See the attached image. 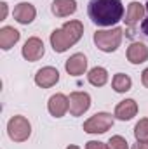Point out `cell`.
<instances>
[{
	"label": "cell",
	"mask_w": 148,
	"mask_h": 149,
	"mask_svg": "<svg viewBox=\"0 0 148 149\" xmlns=\"http://www.w3.org/2000/svg\"><path fill=\"white\" fill-rule=\"evenodd\" d=\"M35 14H37V10H35V7H33L30 2H21V3H18V5L14 7V12H12L14 19H16L18 23H21V24H30V23L35 19Z\"/></svg>",
	"instance_id": "cell-11"
},
{
	"label": "cell",
	"mask_w": 148,
	"mask_h": 149,
	"mask_svg": "<svg viewBox=\"0 0 148 149\" xmlns=\"http://www.w3.org/2000/svg\"><path fill=\"white\" fill-rule=\"evenodd\" d=\"M122 42V30L113 28V30H98L94 33V43L99 50L103 52H113L118 49Z\"/></svg>",
	"instance_id": "cell-3"
},
{
	"label": "cell",
	"mask_w": 148,
	"mask_h": 149,
	"mask_svg": "<svg viewBox=\"0 0 148 149\" xmlns=\"http://www.w3.org/2000/svg\"><path fill=\"white\" fill-rule=\"evenodd\" d=\"M47 108H49V113H51L54 118H61V116H65V113L70 109V101H68V97L63 95V94H54V95L49 99Z\"/></svg>",
	"instance_id": "cell-10"
},
{
	"label": "cell",
	"mask_w": 148,
	"mask_h": 149,
	"mask_svg": "<svg viewBox=\"0 0 148 149\" xmlns=\"http://www.w3.org/2000/svg\"><path fill=\"white\" fill-rule=\"evenodd\" d=\"M131 85H132L131 78L124 73H117L113 76V80H111V87H113V90L118 92V94H124V92L131 90Z\"/></svg>",
	"instance_id": "cell-18"
},
{
	"label": "cell",
	"mask_w": 148,
	"mask_h": 149,
	"mask_svg": "<svg viewBox=\"0 0 148 149\" xmlns=\"http://www.w3.org/2000/svg\"><path fill=\"white\" fill-rule=\"evenodd\" d=\"M132 149H148V142H143V141H136V144L132 146Z\"/></svg>",
	"instance_id": "cell-23"
},
{
	"label": "cell",
	"mask_w": 148,
	"mask_h": 149,
	"mask_svg": "<svg viewBox=\"0 0 148 149\" xmlns=\"http://www.w3.org/2000/svg\"><path fill=\"white\" fill-rule=\"evenodd\" d=\"M87 80H89V83H91V85H94V87H103V85L108 81V73H106V70H105V68L96 66V68H92V70L89 71Z\"/></svg>",
	"instance_id": "cell-17"
},
{
	"label": "cell",
	"mask_w": 148,
	"mask_h": 149,
	"mask_svg": "<svg viewBox=\"0 0 148 149\" xmlns=\"http://www.w3.org/2000/svg\"><path fill=\"white\" fill-rule=\"evenodd\" d=\"M134 137H136V141L148 142V118H141L136 123V127H134Z\"/></svg>",
	"instance_id": "cell-19"
},
{
	"label": "cell",
	"mask_w": 148,
	"mask_h": 149,
	"mask_svg": "<svg viewBox=\"0 0 148 149\" xmlns=\"http://www.w3.org/2000/svg\"><path fill=\"white\" fill-rule=\"evenodd\" d=\"M19 40V31L12 26H4L0 30V47L4 50H9L11 47H14V43Z\"/></svg>",
	"instance_id": "cell-16"
},
{
	"label": "cell",
	"mask_w": 148,
	"mask_h": 149,
	"mask_svg": "<svg viewBox=\"0 0 148 149\" xmlns=\"http://www.w3.org/2000/svg\"><path fill=\"white\" fill-rule=\"evenodd\" d=\"M141 83H143V85L148 88V68L143 71V73H141Z\"/></svg>",
	"instance_id": "cell-24"
},
{
	"label": "cell",
	"mask_w": 148,
	"mask_h": 149,
	"mask_svg": "<svg viewBox=\"0 0 148 149\" xmlns=\"http://www.w3.org/2000/svg\"><path fill=\"white\" fill-rule=\"evenodd\" d=\"M7 134L14 142H25L32 134V125L25 116H12L7 123Z\"/></svg>",
	"instance_id": "cell-4"
},
{
	"label": "cell",
	"mask_w": 148,
	"mask_h": 149,
	"mask_svg": "<svg viewBox=\"0 0 148 149\" xmlns=\"http://www.w3.org/2000/svg\"><path fill=\"white\" fill-rule=\"evenodd\" d=\"M113 125V116L108 113H96L84 123V130L87 134H105Z\"/></svg>",
	"instance_id": "cell-5"
},
{
	"label": "cell",
	"mask_w": 148,
	"mask_h": 149,
	"mask_svg": "<svg viewBox=\"0 0 148 149\" xmlns=\"http://www.w3.org/2000/svg\"><path fill=\"white\" fill-rule=\"evenodd\" d=\"M44 56V42L37 37H32L23 45V57L30 63H35Z\"/></svg>",
	"instance_id": "cell-8"
},
{
	"label": "cell",
	"mask_w": 148,
	"mask_h": 149,
	"mask_svg": "<svg viewBox=\"0 0 148 149\" xmlns=\"http://www.w3.org/2000/svg\"><path fill=\"white\" fill-rule=\"evenodd\" d=\"M66 149H80V148H78V146H68Z\"/></svg>",
	"instance_id": "cell-26"
},
{
	"label": "cell",
	"mask_w": 148,
	"mask_h": 149,
	"mask_svg": "<svg viewBox=\"0 0 148 149\" xmlns=\"http://www.w3.org/2000/svg\"><path fill=\"white\" fill-rule=\"evenodd\" d=\"M138 113V104L134 99H125V101H120L115 108V118L117 120H122V121H129L136 116Z\"/></svg>",
	"instance_id": "cell-12"
},
{
	"label": "cell",
	"mask_w": 148,
	"mask_h": 149,
	"mask_svg": "<svg viewBox=\"0 0 148 149\" xmlns=\"http://www.w3.org/2000/svg\"><path fill=\"white\" fill-rule=\"evenodd\" d=\"M85 149H110V148H108V144H105V142H99V141H89V142L85 144Z\"/></svg>",
	"instance_id": "cell-21"
},
{
	"label": "cell",
	"mask_w": 148,
	"mask_h": 149,
	"mask_svg": "<svg viewBox=\"0 0 148 149\" xmlns=\"http://www.w3.org/2000/svg\"><path fill=\"white\" fill-rule=\"evenodd\" d=\"M127 61L132 64H141L148 61V47L141 42H134L127 49Z\"/></svg>",
	"instance_id": "cell-13"
},
{
	"label": "cell",
	"mask_w": 148,
	"mask_h": 149,
	"mask_svg": "<svg viewBox=\"0 0 148 149\" xmlns=\"http://www.w3.org/2000/svg\"><path fill=\"white\" fill-rule=\"evenodd\" d=\"M68 101H70V114L72 116L84 114L91 106V97L85 92H72Z\"/></svg>",
	"instance_id": "cell-7"
},
{
	"label": "cell",
	"mask_w": 148,
	"mask_h": 149,
	"mask_svg": "<svg viewBox=\"0 0 148 149\" xmlns=\"http://www.w3.org/2000/svg\"><path fill=\"white\" fill-rule=\"evenodd\" d=\"M0 5H2V16H0V21H2V19H5V16H7V3L2 2Z\"/></svg>",
	"instance_id": "cell-25"
},
{
	"label": "cell",
	"mask_w": 148,
	"mask_h": 149,
	"mask_svg": "<svg viewBox=\"0 0 148 149\" xmlns=\"http://www.w3.org/2000/svg\"><path fill=\"white\" fill-rule=\"evenodd\" d=\"M65 68H66L68 74H72V76H80V74H84V71L87 70V59H85L84 54H73V56L66 61Z\"/></svg>",
	"instance_id": "cell-14"
},
{
	"label": "cell",
	"mask_w": 148,
	"mask_h": 149,
	"mask_svg": "<svg viewBox=\"0 0 148 149\" xmlns=\"http://www.w3.org/2000/svg\"><path fill=\"white\" fill-rule=\"evenodd\" d=\"M51 10L58 17H66L77 10V2L75 0H54Z\"/></svg>",
	"instance_id": "cell-15"
},
{
	"label": "cell",
	"mask_w": 148,
	"mask_h": 149,
	"mask_svg": "<svg viewBox=\"0 0 148 149\" xmlns=\"http://www.w3.org/2000/svg\"><path fill=\"white\" fill-rule=\"evenodd\" d=\"M59 80V71L52 66H45L42 70H38L35 74V83L42 88H49L52 85H56Z\"/></svg>",
	"instance_id": "cell-9"
},
{
	"label": "cell",
	"mask_w": 148,
	"mask_h": 149,
	"mask_svg": "<svg viewBox=\"0 0 148 149\" xmlns=\"http://www.w3.org/2000/svg\"><path fill=\"white\" fill-rule=\"evenodd\" d=\"M145 5L140 2H131L127 7V16H125V24H127V37H134V31L140 23L145 19Z\"/></svg>",
	"instance_id": "cell-6"
},
{
	"label": "cell",
	"mask_w": 148,
	"mask_h": 149,
	"mask_svg": "<svg viewBox=\"0 0 148 149\" xmlns=\"http://www.w3.org/2000/svg\"><path fill=\"white\" fill-rule=\"evenodd\" d=\"M84 33V24L80 21H68L63 24V28L54 30L51 33V45L54 49V52H65L68 50L72 45H75Z\"/></svg>",
	"instance_id": "cell-2"
},
{
	"label": "cell",
	"mask_w": 148,
	"mask_h": 149,
	"mask_svg": "<svg viewBox=\"0 0 148 149\" xmlns=\"http://www.w3.org/2000/svg\"><path fill=\"white\" fill-rule=\"evenodd\" d=\"M145 9H147V17L143 19V23H141V33L148 37V0H147V5H145Z\"/></svg>",
	"instance_id": "cell-22"
},
{
	"label": "cell",
	"mask_w": 148,
	"mask_h": 149,
	"mask_svg": "<svg viewBox=\"0 0 148 149\" xmlns=\"http://www.w3.org/2000/svg\"><path fill=\"white\" fill-rule=\"evenodd\" d=\"M108 148L110 149H129V146H127V141L122 135H113L108 141Z\"/></svg>",
	"instance_id": "cell-20"
},
{
	"label": "cell",
	"mask_w": 148,
	"mask_h": 149,
	"mask_svg": "<svg viewBox=\"0 0 148 149\" xmlns=\"http://www.w3.org/2000/svg\"><path fill=\"white\" fill-rule=\"evenodd\" d=\"M87 14L96 26H113L122 19L124 5L122 0H91Z\"/></svg>",
	"instance_id": "cell-1"
}]
</instances>
